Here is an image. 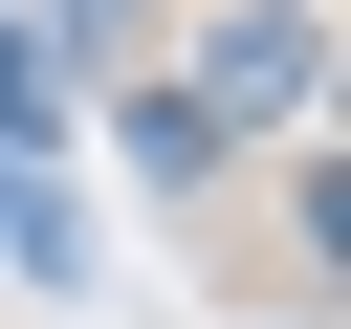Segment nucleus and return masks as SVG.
Instances as JSON below:
<instances>
[{
	"label": "nucleus",
	"mask_w": 351,
	"mask_h": 329,
	"mask_svg": "<svg viewBox=\"0 0 351 329\" xmlns=\"http://www.w3.org/2000/svg\"><path fill=\"white\" fill-rule=\"evenodd\" d=\"M44 132H66V66H44V44H22V22H0V154H22V175H44Z\"/></svg>",
	"instance_id": "f03ea898"
},
{
	"label": "nucleus",
	"mask_w": 351,
	"mask_h": 329,
	"mask_svg": "<svg viewBox=\"0 0 351 329\" xmlns=\"http://www.w3.org/2000/svg\"><path fill=\"white\" fill-rule=\"evenodd\" d=\"M307 66H329V44H307V0H219V44L176 66V132H197V154H241V132H285V110H307Z\"/></svg>",
	"instance_id": "f257e3e1"
}]
</instances>
